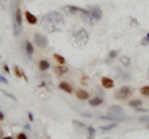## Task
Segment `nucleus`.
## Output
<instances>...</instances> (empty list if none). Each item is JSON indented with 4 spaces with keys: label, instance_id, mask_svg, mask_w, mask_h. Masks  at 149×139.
I'll return each mask as SVG.
<instances>
[{
    "label": "nucleus",
    "instance_id": "16",
    "mask_svg": "<svg viewBox=\"0 0 149 139\" xmlns=\"http://www.w3.org/2000/svg\"><path fill=\"white\" fill-rule=\"evenodd\" d=\"M39 68L41 70V71H46V70H49L50 68L49 61H46V60H41L40 63H39Z\"/></svg>",
    "mask_w": 149,
    "mask_h": 139
},
{
    "label": "nucleus",
    "instance_id": "22",
    "mask_svg": "<svg viewBox=\"0 0 149 139\" xmlns=\"http://www.w3.org/2000/svg\"><path fill=\"white\" fill-rule=\"evenodd\" d=\"M141 93L143 95V96H146V97H149V86H144V87H142L141 90Z\"/></svg>",
    "mask_w": 149,
    "mask_h": 139
},
{
    "label": "nucleus",
    "instance_id": "6",
    "mask_svg": "<svg viewBox=\"0 0 149 139\" xmlns=\"http://www.w3.org/2000/svg\"><path fill=\"white\" fill-rule=\"evenodd\" d=\"M81 17H82V20L85 21V22H87V24H90V25H92V24H95V19H93V16L91 15V13L88 11V10H85V9H82L81 10Z\"/></svg>",
    "mask_w": 149,
    "mask_h": 139
},
{
    "label": "nucleus",
    "instance_id": "40",
    "mask_svg": "<svg viewBox=\"0 0 149 139\" xmlns=\"http://www.w3.org/2000/svg\"><path fill=\"white\" fill-rule=\"evenodd\" d=\"M0 60H1V56H0Z\"/></svg>",
    "mask_w": 149,
    "mask_h": 139
},
{
    "label": "nucleus",
    "instance_id": "27",
    "mask_svg": "<svg viewBox=\"0 0 149 139\" xmlns=\"http://www.w3.org/2000/svg\"><path fill=\"white\" fill-rule=\"evenodd\" d=\"M117 55H118L117 51H111L109 55H108V61H111V60H113L114 57H117Z\"/></svg>",
    "mask_w": 149,
    "mask_h": 139
},
{
    "label": "nucleus",
    "instance_id": "17",
    "mask_svg": "<svg viewBox=\"0 0 149 139\" xmlns=\"http://www.w3.org/2000/svg\"><path fill=\"white\" fill-rule=\"evenodd\" d=\"M129 107H134V108H138V107H141L142 106V101L141 99H138V98H134L132 101H129Z\"/></svg>",
    "mask_w": 149,
    "mask_h": 139
},
{
    "label": "nucleus",
    "instance_id": "20",
    "mask_svg": "<svg viewBox=\"0 0 149 139\" xmlns=\"http://www.w3.org/2000/svg\"><path fill=\"white\" fill-rule=\"evenodd\" d=\"M14 70H15V75H16L17 77H24V78H25V81H27V78H26V76H25V73L22 72L17 66H14Z\"/></svg>",
    "mask_w": 149,
    "mask_h": 139
},
{
    "label": "nucleus",
    "instance_id": "23",
    "mask_svg": "<svg viewBox=\"0 0 149 139\" xmlns=\"http://www.w3.org/2000/svg\"><path fill=\"white\" fill-rule=\"evenodd\" d=\"M116 126H117L116 123H112V124H109V126H103V127H101V129H102L103 132H106V131H111V129H113Z\"/></svg>",
    "mask_w": 149,
    "mask_h": 139
},
{
    "label": "nucleus",
    "instance_id": "2",
    "mask_svg": "<svg viewBox=\"0 0 149 139\" xmlns=\"http://www.w3.org/2000/svg\"><path fill=\"white\" fill-rule=\"evenodd\" d=\"M73 40L78 46H83V45H86L88 42L90 35H88V32L85 29H80L78 31H76L73 34Z\"/></svg>",
    "mask_w": 149,
    "mask_h": 139
},
{
    "label": "nucleus",
    "instance_id": "13",
    "mask_svg": "<svg viewBox=\"0 0 149 139\" xmlns=\"http://www.w3.org/2000/svg\"><path fill=\"white\" fill-rule=\"evenodd\" d=\"M58 87H60V90L67 92V93H72V87L70 86L67 82H61V83L58 85Z\"/></svg>",
    "mask_w": 149,
    "mask_h": 139
},
{
    "label": "nucleus",
    "instance_id": "31",
    "mask_svg": "<svg viewBox=\"0 0 149 139\" xmlns=\"http://www.w3.org/2000/svg\"><path fill=\"white\" fill-rule=\"evenodd\" d=\"M139 120H141V122H149V117H147V115L146 117H141Z\"/></svg>",
    "mask_w": 149,
    "mask_h": 139
},
{
    "label": "nucleus",
    "instance_id": "35",
    "mask_svg": "<svg viewBox=\"0 0 149 139\" xmlns=\"http://www.w3.org/2000/svg\"><path fill=\"white\" fill-rule=\"evenodd\" d=\"M4 118H5V115H4V113L1 112V111H0V120H3Z\"/></svg>",
    "mask_w": 149,
    "mask_h": 139
},
{
    "label": "nucleus",
    "instance_id": "37",
    "mask_svg": "<svg viewBox=\"0 0 149 139\" xmlns=\"http://www.w3.org/2000/svg\"><path fill=\"white\" fill-rule=\"evenodd\" d=\"M3 137H4V131H3L1 128H0V139H1Z\"/></svg>",
    "mask_w": 149,
    "mask_h": 139
},
{
    "label": "nucleus",
    "instance_id": "29",
    "mask_svg": "<svg viewBox=\"0 0 149 139\" xmlns=\"http://www.w3.org/2000/svg\"><path fill=\"white\" fill-rule=\"evenodd\" d=\"M16 139H27V137H26L25 133H19L17 137H16Z\"/></svg>",
    "mask_w": 149,
    "mask_h": 139
},
{
    "label": "nucleus",
    "instance_id": "19",
    "mask_svg": "<svg viewBox=\"0 0 149 139\" xmlns=\"http://www.w3.org/2000/svg\"><path fill=\"white\" fill-rule=\"evenodd\" d=\"M54 58L57 61L60 65H65V62H66V60H65L63 56H61V55H58V54H55L54 55Z\"/></svg>",
    "mask_w": 149,
    "mask_h": 139
},
{
    "label": "nucleus",
    "instance_id": "25",
    "mask_svg": "<svg viewBox=\"0 0 149 139\" xmlns=\"http://www.w3.org/2000/svg\"><path fill=\"white\" fill-rule=\"evenodd\" d=\"M87 132H88V138H90V139H92L93 138V136H95V129H93L92 127H88L87 128Z\"/></svg>",
    "mask_w": 149,
    "mask_h": 139
},
{
    "label": "nucleus",
    "instance_id": "4",
    "mask_svg": "<svg viewBox=\"0 0 149 139\" xmlns=\"http://www.w3.org/2000/svg\"><path fill=\"white\" fill-rule=\"evenodd\" d=\"M114 96L117 99H127L128 97L132 96V90H130V87H127V86L120 87V88L116 92Z\"/></svg>",
    "mask_w": 149,
    "mask_h": 139
},
{
    "label": "nucleus",
    "instance_id": "7",
    "mask_svg": "<svg viewBox=\"0 0 149 139\" xmlns=\"http://www.w3.org/2000/svg\"><path fill=\"white\" fill-rule=\"evenodd\" d=\"M88 11L91 13V15L93 16V19L96 21H100L102 19V10H101L100 6H91Z\"/></svg>",
    "mask_w": 149,
    "mask_h": 139
},
{
    "label": "nucleus",
    "instance_id": "24",
    "mask_svg": "<svg viewBox=\"0 0 149 139\" xmlns=\"http://www.w3.org/2000/svg\"><path fill=\"white\" fill-rule=\"evenodd\" d=\"M0 92H1L3 95H5L6 97H9V98H10V99H13V101H15V102H16V98H15V96H13L11 93H9V92H6L5 90H0Z\"/></svg>",
    "mask_w": 149,
    "mask_h": 139
},
{
    "label": "nucleus",
    "instance_id": "34",
    "mask_svg": "<svg viewBox=\"0 0 149 139\" xmlns=\"http://www.w3.org/2000/svg\"><path fill=\"white\" fill-rule=\"evenodd\" d=\"M73 124H76V126H80V127H85V124H82L80 122H76V120H73Z\"/></svg>",
    "mask_w": 149,
    "mask_h": 139
},
{
    "label": "nucleus",
    "instance_id": "5",
    "mask_svg": "<svg viewBox=\"0 0 149 139\" xmlns=\"http://www.w3.org/2000/svg\"><path fill=\"white\" fill-rule=\"evenodd\" d=\"M34 40H35V44L39 46L40 49H46L49 45V41L45 35H41V34H35L34 36Z\"/></svg>",
    "mask_w": 149,
    "mask_h": 139
},
{
    "label": "nucleus",
    "instance_id": "18",
    "mask_svg": "<svg viewBox=\"0 0 149 139\" xmlns=\"http://www.w3.org/2000/svg\"><path fill=\"white\" fill-rule=\"evenodd\" d=\"M25 50L29 55H32V52H34V46H32L30 41H25Z\"/></svg>",
    "mask_w": 149,
    "mask_h": 139
},
{
    "label": "nucleus",
    "instance_id": "10",
    "mask_svg": "<svg viewBox=\"0 0 149 139\" xmlns=\"http://www.w3.org/2000/svg\"><path fill=\"white\" fill-rule=\"evenodd\" d=\"M111 114H116V115H122L123 114V109L120 106H112V107L108 109Z\"/></svg>",
    "mask_w": 149,
    "mask_h": 139
},
{
    "label": "nucleus",
    "instance_id": "39",
    "mask_svg": "<svg viewBox=\"0 0 149 139\" xmlns=\"http://www.w3.org/2000/svg\"><path fill=\"white\" fill-rule=\"evenodd\" d=\"M1 139H13V138L11 137H3Z\"/></svg>",
    "mask_w": 149,
    "mask_h": 139
},
{
    "label": "nucleus",
    "instance_id": "28",
    "mask_svg": "<svg viewBox=\"0 0 149 139\" xmlns=\"http://www.w3.org/2000/svg\"><path fill=\"white\" fill-rule=\"evenodd\" d=\"M120 62H122V65H124V66H128V65L130 63V61H129V58H128L127 56H124V57H122V60H120Z\"/></svg>",
    "mask_w": 149,
    "mask_h": 139
},
{
    "label": "nucleus",
    "instance_id": "12",
    "mask_svg": "<svg viewBox=\"0 0 149 139\" xmlns=\"http://www.w3.org/2000/svg\"><path fill=\"white\" fill-rule=\"evenodd\" d=\"M65 9H66V10H67L70 14H74V15H76V14H80V13H81V10H82L81 8H78V6H73V5H67Z\"/></svg>",
    "mask_w": 149,
    "mask_h": 139
},
{
    "label": "nucleus",
    "instance_id": "8",
    "mask_svg": "<svg viewBox=\"0 0 149 139\" xmlns=\"http://www.w3.org/2000/svg\"><path fill=\"white\" fill-rule=\"evenodd\" d=\"M101 83H102V86L107 90H111V88L114 87V82H113V80H111L109 77H102Z\"/></svg>",
    "mask_w": 149,
    "mask_h": 139
},
{
    "label": "nucleus",
    "instance_id": "26",
    "mask_svg": "<svg viewBox=\"0 0 149 139\" xmlns=\"http://www.w3.org/2000/svg\"><path fill=\"white\" fill-rule=\"evenodd\" d=\"M143 46H147V45H149V32L146 35V38H143V40H142V42H141Z\"/></svg>",
    "mask_w": 149,
    "mask_h": 139
},
{
    "label": "nucleus",
    "instance_id": "1",
    "mask_svg": "<svg viewBox=\"0 0 149 139\" xmlns=\"http://www.w3.org/2000/svg\"><path fill=\"white\" fill-rule=\"evenodd\" d=\"M41 25L49 32L60 31L65 25V17L58 11H50L41 19Z\"/></svg>",
    "mask_w": 149,
    "mask_h": 139
},
{
    "label": "nucleus",
    "instance_id": "14",
    "mask_svg": "<svg viewBox=\"0 0 149 139\" xmlns=\"http://www.w3.org/2000/svg\"><path fill=\"white\" fill-rule=\"evenodd\" d=\"M76 96L78 99H87L88 98V92L85 90H78L76 92Z\"/></svg>",
    "mask_w": 149,
    "mask_h": 139
},
{
    "label": "nucleus",
    "instance_id": "3",
    "mask_svg": "<svg viewBox=\"0 0 149 139\" xmlns=\"http://www.w3.org/2000/svg\"><path fill=\"white\" fill-rule=\"evenodd\" d=\"M22 31V14L20 9H16L14 15V35L19 36Z\"/></svg>",
    "mask_w": 149,
    "mask_h": 139
},
{
    "label": "nucleus",
    "instance_id": "32",
    "mask_svg": "<svg viewBox=\"0 0 149 139\" xmlns=\"http://www.w3.org/2000/svg\"><path fill=\"white\" fill-rule=\"evenodd\" d=\"M136 111H138V112H144V113H147V112H148V109H146V108H141V107L136 108Z\"/></svg>",
    "mask_w": 149,
    "mask_h": 139
},
{
    "label": "nucleus",
    "instance_id": "36",
    "mask_svg": "<svg viewBox=\"0 0 149 139\" xmlns=\"http://www.w3.org/2000/svg\"><path fill=\"white\" fill-rule=\"evenodd\" d=\"M4 70H5V71L9 73V72H10V70H9V67H8V65H4Z\"/></svg>",
    "mask_w": 149,
    "mask_h": 139
},
{
    "label": "nucleus",
    "instance_id": "33",
    "mask_svg": "<svg viewBox=\"0 0 149 139\" xmlns=\"http://www.w3.org/2000/svg\"><path fill=\"white\" fill-rule=\"evenodd\" d=\"M29 120L30 122H34V115H32L31 112H29Z\"/></svg>",
    "mask_w": 149,
    "mask_h": 139
},
{
    "label": "nucleus",
    "instance_id": "30",
    "mask_svg": "<svg viewBox=\"0 0 149 139\" xmlns=\"http://www.w3.org/2000/svg\"><path fill=\"white\" fill-rule=\"evenodd\" d=\"M0 82H1V83H5V85H8V83H9L6 78L4 77V76H1V75H0Z\"/></svg>",
    "mask_w": 149,
    "mask_h": 139
},
{
    "label": "nucleus",
    "instance_id": "15",
    "mask_svg": "<svg viewBox=\"0 0 149 139\" xmlns=\"http://www.w3.org/2000/svg\"><path fill=\"white\" fill-rule=\"evenodd\" d=\"M102 103H103V99H102L101 97H95V98L90 99V104L92 106V107H96V106H101Z\"/></svg>",
    "mask_w": 149,
    "mask_h": 139
},
{
    "label": "nucleus",
    "instance_id": "9",
    "mask_svg": "<svg viewBox=\"0 0 149 139\" xmlns=\"http://www.w3.org/2000/svg\"><path fill=\"white\" fill-rule=\"evenodd\" d=\"M25 17H26L27 22L31 24V25H35L37 22V17L34 15V14H31L30 11H25Z\"/></svg>",
    "mask_w": 149,
    "mask_h": 139
},
{
    "label": "nucleus",
    "instance_id": "11",
    "mask_svg": "<svg viewBox=\"0 0 149 139\" xmlns=\"http://www.w3.org/2000/svg\"><path fill=\"white\" fill-rule=\"evenodd\" d=\"M68 71V68L66 67V66H56L55 67V73L57 76H62V75H65Z\"/></svg>",
    "mask_w": 149,
    "mask_h": 139
},
{
    "label": "nucleus",
    "instance_id": "21",
    "mask_svg": "<svg viewBox=\"0 0 149 139\" xmlns=\"http://www.w3.org/2000/svg\"><path fill=\"white\" fill-rule=\"evenodd\" d=\"M117 73H118V77L120 78V80H130V75H129V73H127V72H119V71H117Z\"/></svg>",
    "mask_w": 149,
    "mask_h": 139
},
{
    "label": "nucleus",
    "instance_id": "38",
    "mask_svg": "<svg viewBox=\"0 0 149 139\" xmlns=\"http://www.w3.org/2000/svg\"><path fill=\"white\" fill-rule=\"evenodd\" d=\"M82 115H85V117H91L90 113H82Z\"/></svg>",
    "mask_w": 149,
    "mask_h": 139
}]
</instances>
